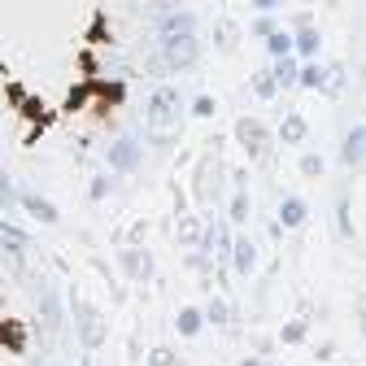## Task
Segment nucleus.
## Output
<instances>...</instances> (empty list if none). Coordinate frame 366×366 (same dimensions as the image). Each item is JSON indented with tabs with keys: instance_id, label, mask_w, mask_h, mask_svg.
Wrapping results in <instances>:
<instances>
[{
	"instance_id": "f8f14e48",
	"label": "nucleus",
	"mask_w": 366,
	"mask_h": 366,
	"mask_svg": "<svg viewBox=\"0 0 366 366\" xmlns=\"http://www.w3.org/2000/svg\"><path fill=\"white\" fill-rule=\"evenodd\" d=\"M214 170H222V162H218V157H205V162L197 166V197H201L205 205H214V201H218V188H214Z\"/></svg>"
},
{
	"instance_id": "2f4dec72",
	"label": "nucleus",
	"mask_w": 366,
	"mask_h": 366,
	"mask_svg": "<svg viewBox=\"0 0 366 366\" xmlns=\"http://www.w3.org/2000/svg\"><path fill=\"white\" fill-rule=\"evenodd\" d=\"M301 174L305 179H323V157H318V153H301Z\"/></svg>"
},
{
	"instance_id": "412c9836",
	"label": "nucleus",
	"mask_w": 366,
	"mask_h": 366,
	"mask_svg": "<svg viewBox=\"0 0 366 366\" xmlns=\"http://www.w3.org/2000/svg\"><path fill=\"white\" fill-rule=\"evenodd\" d=\"M201 318H205V323H214V327H227V323H232V305H227L222 297H209L205 310H201Z\"/></svg>"
},
{
	"instance_id": "aec40b11",
	"label": "nucleus",
	"mask_w": 366,
	"mask_h": 366,
	"mask_svg": "<svg viewBox=\"0 0 366 366\" xmlns=\"http://www.w3.org/2000/svg\"><path fill=\"white\" fill-rule=\"evenodd\" d=\"M236 39H240V26H236L232 18H218V22H214V44H218L222 53H232Z\"/></svg>"
},
{
	"instance_id": "2eb2a0df",
	"label": "nucleus",
	"mask_w": 366,
	"mask_h": 366,
	"mask_svg": "<svg viewBox=\"0 0 366 366\" xmlns=\"http://www.w3.org/2000/svg\"><path fill=\"white\" fill-rule=\"evenodd\" d=\"M305 135H310V122H305L301 114H284V122H280V140H284L288 149H301Z\"/></svg>"
},
{
	"instance_id": "6e6552de",
	"label": "nucleus",
	"mask_w": 366,
	"mask_h": 366,
	"mask_svg": "<svg viewBox=\"0 0 366 366\" xmlns=\"http://www.w3.org/2000/svg\"><path fill=\"white\" fill-rule=\"evenodd\" d=\"M292 53H297V61H318V53H323V31H318V26H301L292 35Z\"/></svg>"
},
{
	"instance_id": "b1692460",
	"label": "nucleus",
	"mask_w": 366,
	"mask_h": 366,
	"mask_svg": "<svg viewBox=\"0 0 366 366\" xmlns=\"http://www.w3.org/2000/svg\"><path fill=\"white\" fill-rule=\"evenodd\" d=\"M345 66L340 61H332L327 70H323V83H318V92H327V97H340V92H345Z\"/></svg>"
},
{
	"instance_id": "bb28decb",
	"label": "nucleus",
	"mask_w": 366,
	"mask_h": 366,
	"mask_svg": "<svg viewBox=\"0 0 366 366\" xmlns=\"http://www.w3.org/2000/svg\"><path fill=\"white\" fill-rule=\"evenodd\" d=\"M297 83H301V87H310V92H318V83H323V66H318V61H301Z\"/></svg>"
},
{
	"instance_id": "f257e3e1",
	"label": "nucleus",
	"mask_w": 366,
	"mask_h": 366,
	"mask_svg": "<svg viewBox=\"0 0 366 366\" xmlns=\"http://www.w3.org/2000/svg\"><path fill=\"white\" fill-rule=\"evenodd\" d=\"M179 114H183V92H179L174 83L157 87L153 97H149V109H144V118H149V131L157 135V140H170V127L179 122Z\"/></svg>"
},
{
	"instance_id": "4c0bfd02",
	"label": "nucleus",
	"mask_w": 366,
	"mask_h": 366,
	"mask_svg": "<svg viewBox=\"0 0 366 366\" xmlns=\"http://www.w3.org/2000/svg\"><path fill=\"white\" fill-rule=\"evenodd\" d=\"M292 26L301 31V26H314V14L310 9H301V14H292Z\"/></svg>"
},
{
	"instance_id": "5701e85b",
	"label": "nucleus",
	"mask_w": 366,
	"mask_h": 366,
	"mask_svg": "<svg viewBox=\"0 0 366 366\" xmlns=\"http://www.w3.org/2000/svg\"><path fill=\"white\" fill-rule=\"evenodd\" d=\"M201 236H205V222H201V218H192V214H183V218H179V240L188 244V249H197V244H201Z\"/></svg>"
},
{
	"instance_id": "f3484780",
	"label": "nucleus",
	"mask_w": 366,
	"mask_h": 366,
	"mask_svg": "<svg viewBox=\"0 0 366 366\" xmlns=\"http://www.w3.org/2000/svg\"><path fill=\"white\" fill-rule=\"evenodd\" d=\"M297 74H301V61L288 53V57H274V66H270V79H274V87H297Z\"/></svg>"
},
{
	"instance_id": "c85d7f7f",
	"label": "nucleus",
	"mask_w": 366,
	"mask_h": 366,
	"mask_svg": "<svg viewBox=\"0 0 366 366\" xmlns=\"http://www.w3.org/2000/svg\"><path fill=\"white\" fill-rule=\"evenodd\" d=\"M188 109H192V118H214V114H218V101L209 97V92H201V97H192Z\"/></svg>"
},
{
	"instance_id": "a211bd4d",
	"label": "nucleus",
	"mask_w": 366,
	"mask_h": 366,
	"mask_svg": "<svg viewBox=\"0 0 366 366\" xmlns=\"http://www.w3.org/2000/svg\"><path fill=\"white\" fill-rule=\"evenodd\" d=\"M39 310H44V327L57 332L61 327V301H57V292L49 284H44V292H39Z\"/></svg>"
},
{
	"instance_id": "4468645a",
	"label": "nucleus",
	"mask_w": 366,
	"mask_h": 366,
	"mask_svg": "<svg viewBox=\"0 0 366 366\" xmlns=\"http://www.w3.org/2000/svg\"><path fill=\"white\" fill-rule=\"evenodd\" d=\"M236 266V274H253L257 270V244L253 240H232V257H227Z\"/></svg>"
},
{
	"instance_id": "7c9ffc66",
	"label": "nucleus",
	"mask_w": 366,
	"mask_h": 366,
	"mask_svg": "<svg viewBox=\"0 0 366 366\" xmlns=\"http://www.w3.org/2000/svg\"><path fill=\"white\" fill-rule=\"evenodd\" d=\"M109 192H114V174H97V179H92V188H87L92 201H105Z\"/></svg>"
},
{
	"instance_id": "dca6fc26",
	"label": "nucleus",
	"mask_w": 366,
	"mask_h": 366,
	"mask_svg": "<svg viewBox=\"0 0 366 366\" xmlns=\"http://www.w3.org/2000/svg\"><path fill=\"white\" fill-rule=\"evenodd\" d=\"M201 327H205V318H201V310H197V305H183V310L174 314V332H179L183 340L201 336Z\"/></svg>"
},
{
	"instance_id": "20e7f679",
	"label": "nucleus",
	"mask_w": 366,
	"mask_h": 366,
	"mask_svg": "<svg viewBox=\"0 0 366 366\" xmlns=\"http://www.w3.org/2000/svg\"><path fill=\"white\" fill-rule=\"evenodd\" d=\"M232 240H236V236H232V222L218 218V222H209V227H205V236H201V244H197V249H201L209 262H218V266H222L227 257H232Z\"/></svg>"
},
{
	"instance_id": "c756f323",
	"label": "nucleus",
	"mask_w": 366,
	"mask_h": 366,
	"mask_svg": "<svg viewBox=\"0 0 366 366\" xmlns=\"http://www.w3.org/2000/svg\"><path fill=\"white\" fill-rule=\"evenodd\" d=\"M144 366H183V357H174V349H153L149 357H144Z\"/></svg>"
},
{
	"instance_id": "58836bf2",
	"label": "nucleus",
	"mask_w": 366,
	"mask_h": 366,
	"mask_svg": "<svg viewBox=\"0 0 366 366\" xmlns=\"http://www.w3.org/2000/svg\"><path fill=\"white\" fill-rule=\"evenodd\" d=\"M240 366H266V362H262V357H244Z\"/></svg>"
},
{
	"instance_id": "423d86ee",
	"label": "nucleus",
	"mask_w": 366,
	"mask_h": 366,
	"mask_svg": "<svg viewBox=\"0 0 366 366\" xmlns=\"http://www.w3.org/2000/svg\"><path fill=\"white\" fill-rule=\"evenodd\" d=\"M105 162H109V170H114V174H131V170H140V162H144V149H140V140H131V135H122V140H114V144H109Z\"/></svg>"
},
{
	"instance_id": "f704fd0d",
	"label": "nucleus",
	"mask_w": 366,
	"mask_h": 366,
	"mask_svg": "<svg viewBox=\"0 0 366 366\" xmlns=\"http://www.w3.org/2000/svg\"><path fill=\"white\" fill-rule=\"evenodd\" d=\"M274 26H280V22H274V14H257V18H253V35H257V39H266Z\"/></svg>"
},
{
	"instance_id": "cd10ccee",
	"label": "nucleus",
	"mask_w": 366,
	"mask_h": 366,
	"mask_svg": "<svg viewBox=\"0 0 366 366\" xmlns=\"http://www.w3.org/2000/svg\"><path fill=\"white\" fill-rule=\"evenodd\" d=\"M274 92H280V87H274L270 70H257V74H253V97H257V101H270Z\"/></svg>"
},
{
	"instance_id": "c9c22d12",
	"label": "nucleus",
	"mask_w": 366,
	"mask_h": 366,
	"mask_svg": "<svg viewBox=\"0 0 366 366\" xmlns=\"http://www.w3.org/2000/svg\"><path fill=\"white\" fill-rule=\"evenodd\" d=\"M280 5H284V0H253V9H257V14H274Z\"/></svg>"
},
{
	"instance_id": "ddd939ff",
	"label": "nucleus",
	"mask_w": 366,
	"mask_h": 366,
	"mask_svg": "<svg viewBox=\"0 0 366 366\" xmlns=\"http://www.w3.org/2000/svg\"><path fill=\"white\" fill-rule=\"evenodd\" d=\"M305 218H310V205H305L301 197H284V201H280V227L297 232V227H305Z\"/></svg>"
},
{
	"instance_id": "e433bc0d",
	"label": "nucleus",
	"mask_w": 366,
	"mask_h": 366,
	"mask_svg": "<svg viewBox=\"0 0 366 366\" xmlns=\"http://www.w3.org/2000/svg\"><path fill=\"white\" fill-rule=\"evenodd\" d=\"M144 236H149V222H135L131 232H127V240H131V244H135V240H144Z\"/></svg>"
},
{
	"instance_id": "39448f33",
	"label": "nucleus",
	"mask_w": 366,
	"mask_h": 366,
	"mask_svg": "<svg viewBox=\"0 0 366 366\" xmlns=\"http://www.w3.org/2000/svg\"><path fill=\"white\" fill-rule=\"evenodd\" d=\"M236 140H240V149H244L249 157H266L270 131H266V122H257L253 114H244V118H236Z\"/></svg>"
},
{
	"instance_id": "9d476101",
	"label": "nucleus",
	"mask_w": 366,
	"mask_h": 366,
	"mask_svg": "<svg viewBox=\"0 0 366 366\" xmlns=\"http://www.w3.org/2000/svg\"><path fill=\"white\" fill-rule=\"evenodd\" d=\"M157 31H162V39L166 35H192L197 31V14L192 9H166L162 22H157Z\"/></svg>"
},
{
	"instance_id": "1a4fd4ad",
	"label": "nucleus",
	"mask_w": 366,
	"mask_h": 366,
	"mask_svg": "<svg viewBox=\"0 0 366 366\" xmlns=\"http://www.w3.org/2000/svg\"><path fill=\"white\" fill-rule=\"evenodd\" d=\"M18 205H22L35 222H57V218H61L53 201H44V197H39V192H31V188H18Z\"/></svg>"
},
{
	"instance_id": "7ed1b4c3",
	"label": "nucleus",
	"mask_w": 366,
	"mask_h": 366,
	"mask_svg": "<svg viewBox=\"0 0 366 366\" xmlns=\"http://www.w3.org/2000/svg\"><path fill=\"white\" fill-rule=\"evenodd\" d=\"M197 57H201L197 35H166V39H162V70L179 74V70L197 66Z\"/></svg>"
},
{
	"instance_id": "6ab92c4d",
	"label": "nucleus",
	"mask_w": 366,
	"mask_h": 366,
	"mask_svg": "<svg viewBox=\"0 0 366 366\" xmlns=\"http://www.w3.org/2000/svg\"><path fill=\"white\" fill-rule=\"evenodd\" d=\"M362 144H366V127L357 122V127H353V131L345 135V149H340V162H345V166H357V162H362Z\"/></svg>"
},
{
	"instance_id": "9b49d317",
	"label": "nucleus",
	"mask_w": 366,
	"mask_h": 366,
	"mask_svg": "<svg viewBox=\"0 0 366 366\" xmlns=\"http://www.w3.org/2000/svg\"><path fill=\"white\" fill-rule=\"evenodd\" d=\"M0 249H5V257L22 262V253L31 249V240H26V232H22V227H14V222H5V218H0Z\"/></svg>"
},
{
	"instance_id": "f03ea898",
	"label": "nucleus",
	"mask_w": 366,
	"mask_h": 366,
	"mask_svg": "<svg viewBox=\"0 0 366 366\" xmlns=\"http://www.w3.org/2000/svg\"><path fill=\"white\" fill-rule=\"evenodd\" d=\"M70 310H74V327H79V345L92 353V349H101L105 345V336H109V327H105V318H101V310L92 305L87 297H79V292H70Z\"/></svg>"
},
{
	"instance_id": "393cba45",
	"label": "nucleus",
	"mask_w": 366,
	"mask_h": 366,
	"mask_svg": "<svg viewBox=\"0 0 366 366\" xmlns=\"http://www.w3.org/2000/svg\"><path fill=\"white\" fill-rule=\"evenodd\" d=\"M249 209H253V205H249V192L236 188L232 201H227V222H232V227H236V222H249Z\"/></svg>"
},
{
	"instance_id": "4be33fe9",
	"label": "nucleus",
	"mask_w": 366,
	"mask_h": 366,
	"mask_svg": "<svg viewBox=\"0 0 366 366\" xmlns=\"http://www.w3.org/2000/svg\"><path fill=\"white\" fill-rule=\"evenodd\" d=\"M266 53H270V57H288V53H292V31H288V26H274V31L266 35Z\"/></svg>"
},
{
	"instance_id": "72a5a7b5",
	"label": "nucleus",
	"mask_w": 366,
	"mask_h": 366,
	"mask_svg": "<svg viewBox=\"0 0 366 366\" xmlns=\"http://www.w3.org/2000/svg\"><path fill=\"white\" fill-rule=\"evenodd\" d=\"M0 205H18V183L0 170Z\"/></svg>"
},
{
	"instance_id": "a878e982",
	"label": "nucleus",
	"mask_w": 366,
	"mask_h": 366,
	"mask_svg": "<svg viewBox=\"0 0 366 366\" xmlns=\"http://www.w3.org/2000/svg\"><path fill=\"white\" fill-rule=\"evenodd\" d=\"M310 336V323H305V318H288V323L280 327V336H274V340H280V345H301Z\"/></svg>"
},
{
	"instance_id": "473e14b6",
	"label": "nucleus",
	"mask_w": 366,
	"mask_h": 366,
	"mask_svg": "<svg viewBox=\"0 0 366 366\" xmlns=\"http://www.w3.org/2000/svg\"><path fill=\"white\" fill-rule=\"evenodd\" d=\"M336 218H340V222H336L340 236H353V218H349V197H345V192H340V201H336Z\"/></svg>"
},
{
	"instance_id": "ea45409f",
	"label": "nucleus",
	"mask_w": 366,
	"mask_h": 366,
	"mask_svg": "<svg viewBox=\"0 0 366 366\" xmlns=\"http://www.w3.org/2000/svg\"><path fill=\"white\" fill-rule=\"evenodd\" d=\"M314 366H327V362H314Z\"/></svg>"
},
{
	"instance_id": "0eeeda50",
	"label": "nucleus",
	"mask_w": 366,
	"mask_h": 366,
	"mask_svg": "<svg viewBox=\"0 0 366 366\" xmlns=\"http://www.w3.org/2000/svg\"><path fill=\"white\" fill-rule=\"evenodd\" d=\"M118 266L131 274L135 284H149V280H153V270H157L153 253H149V249H140V244H127V249L118 253Z\"/></svg>"
}]
</instances>
